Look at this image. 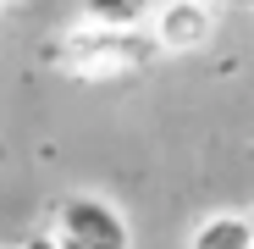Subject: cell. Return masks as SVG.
Here are the masks:
<instances>
[{"mask_svg":"<svg viewBox=\"0 0 254 249\" xmlns=\"http://www.w3.org/2000/svg\"><path fill=\"white\" fill-rule=\"evenodd\" d=\"M155 56H160V45L149 28H94V22H77L50 50V61H66L72 78H89V83L127 78V72L149 67Z\"/></svg>","mask_w":254,"mask_h":249,"instance_id":"6da1fadb","label":"cell"},{"mask_svg":"<svg viewBox=\"0 0 254 249\" xmlns=\"http://www.w3.org/2000/svg\"><path fill=\"white\" fill-rule=\"evenodd\" d=\"M56 233L77 249H133V227L100 194H66L56 205Z\"/></svg>","mask_w":254,"mask_h":249,"instance_id":"7a4b0ae2","label":"cell"},{"mask_svg":"<svg viewBox=\"0 0 254 249\" xmlns=\"http://www.w3.org/2000/svg\"><path fill=\"white\" fill-rule=\"evenodd\" d=\"M221 28V6L216 0H155L149 11V33L160 56H188V50H204Z\"/></svg>","mask_w":254,"mask_h":249,"instance_id":"3957f363","label":"cell"},{"mask_svg":"<svg viewBox=\"0 0 254 249\" xmlns=\"http://www.w3.org/2000/svg\"><path fill=\"white\" fill-rule=\"evenodd\" d=\"M188 249H254V216L249 211H221L204 216L188 238Z\"/></svg>","mask_w":254,"mask_h":249,"instance_id":"277c9868","label":"cell"},{"mask_svg":"<svg viewBox=\"0 0 254 249\" xmlns=\"http://www.w3.org/2000/svg\"><path fill=\"white\" fill-rule=\"evenodd\" d=\"M155 0H77V17L94 28H149Z\"/></svg>","mask_w":254,"mask_h":249,"instance_id":"5b68a950","label":"cell"},{"mask_svg":"<svg viewBox=\"0 0 254 249\" xmlns=\"http://www.w3.org/2000/svg\"><path fill=\"white\" fill-rule=\"evenodd\" d=\"M22 249H61V233H56V227H39V233L22 238Z\"/></svg>","mask_w":254,"mask_h":249,"instance_id":"8992f818","label":"cell"},{"mask_svg":"<svg viewBox=\"0 0 254 249\" xmlns=\"http://www.w3.org/2000/svg\"><path fill=\"white\" fill-rule=\"evenodd\" d=\"M216 6H243V11H254V0H216Z\"/></svg>","mask_w":254,"mask_h":249,"instance_id":"52a82bcc","label":"cell"},{"mask_svg":"<svg viewBox=\"0 0 254 249\" xmlns=\"http://www.w3.org/2000/svg\"><path fill=\"white\" fill-rule=\"evenodd\" d=\"M61 249H77V244H66V238H61Z\"/></svg>","mask_w":254,"mask_h":249,"instance_id":"ba28073f","label":"cell"},{"mask_svg":"<svg viewBox=\"0 0 254 249\" xmlns=\"http://www.w3.org/2000/svg\"><path fill=\"white\" fill-rule=\"evenodd\" d=\"M249 216H254V211H249Z\"/></svg>","mask_w":254,"mask_h":249,"instance_id":"9c48e42d","label":"cell"}]
</instances>
